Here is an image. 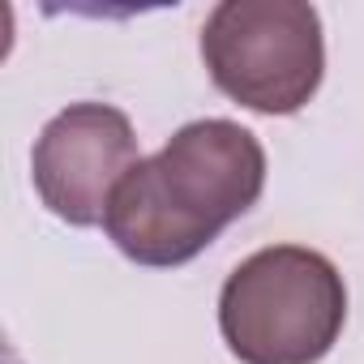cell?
Returning a JSON list of instances; mask_svg holds the SVG:
<instances>
[{
    "mask_svg": "<svg viewBox=\"0 0 364 364\" xmlns=\"http://www.w3.org/2000/svg\"><path fill=\"white\" fill-rule=\"evenodd\" d=\"M262 185L266 150L249 129L193 120L120 180L103 228L141 266H185L262 198Z\"/></svg>",
    "mask_w": 364,
    "mask_h": 364,
    "instance_id": "cell-1",
    "label": "cell"
},
{
    "mask_svg": "<svg viewBox=\"0 0 364 364\" xmlns=\"http://www.w3.org/2000/svg\"><path fill=\"white\" fill-rule=\"evenodd\" d=\"M137 163V137L124 112L107 103H73L39 133L31 176L56 219L95 228L107 219L112 193Z\"/></svg>",
    "mask_w": 364,
    "mask_h": 364,
    "instance_id": "cell-4",
    "label": "cell"
},
{
    "mask_svg": "<svg viewBox=\"0 0 364 364\" xmlns=\"http://www.w3.org/2000/svg\"><path fill=\"white\" fill-rule=\"evenodd\" d=\"M202 60L228 99L291 116L321 86V18L300 0H228L202 26Z\"/></svg>",
    "mask_w": 364,
    "mask_h": 364,
    "instance_id": "cell-3",
    "label": "cell"
},
{
    "mask_svg": "<svg viewBox=\"0 0 364 364\" xmlns=\"http://www.w3.org/2000/svg\"><path fill=\"white\" fill-rule=\"evenodd\" d=\"M343 321V274L330 257L300 245L245 257L219 296V330L240 364H317Z\"/></svg>",
    "mask_w": 364,
    "mask_h": 364,
    "instance_id": "cell-2",
    "label": "cell"
}]
</instances>
